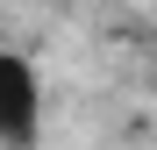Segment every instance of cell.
Here are the masks:
<instances>
[{
    "mask_svg": "<svg viewBox=\"0 0 157 150\" xmlns=\"http://www.w3.org/2000/svg\"><path fill=\"white\" fill-rule=\"evenodd\" d=\"M43 129V79L29 57H14V50H0V143L29 150Z\"/></svg>",
    "mask_w": 157,
    "mask_h": 150,
    "instance_id": "6da1fadb",
    "label": "cell"
}]
</instances>
